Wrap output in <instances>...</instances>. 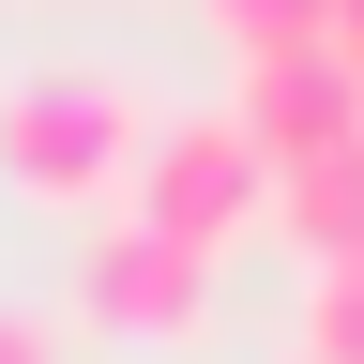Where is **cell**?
Masks as SVG:
<instances>
[{
	"mask_svg": "<svg viewBox=\"0 0 364 364\" xmlns=\"http://www.w3.org/2000/svg\"><path fill=\"white\" fill-rule=\"evenodd\" d=\"M136 136H152V91H136L122 61H16L0 76V182L46 198V213L122 198Z\"/></svg>",
	"mask_w": 364,
	"mask_h": 364,
	"instance_id": "cell-1",
	"label": "cell"
},
{
	"mask_svg": "<svg viewBox=\"0 0 364 364\" xmlns=\"http://www.w3.org/2000/svg\"><path fill=\"white\" fill-rule=\"evenodd\" d=\"M122 198H136V228H167V243L228 258L243 228H273V152L243 136V107H152V136H136V167H122Z\"/></svg>",
	"mask_w": 364,
	"mask_h": 364,
	"instance_id": "cell-2",
	"label": "cell"
},
{
	"mask_svg": "<svg viewBox=\"0 0 364 364\" xmlns=\"http://www.w3.org/2000/svg\"><path fill=\"white\" fill-rule=\"evenodd\" d=\"M76 304L107 318V334H198V318H213V258L122 213V228H91V243H76Z\"/></svg>",
	"mask_w": 364,
	"mask_h": 364,
	"instance_id": "cell-3",
	"label": "cell"
},
{
	"mask_svg": "<svg viewBox=\"0 0 364 364\" xmlns=\"http://www.w3.org/2000/svg\"><path fill=\"white\" fill-rule=\"evenodd\" d=\"M243 136L273 167H304V152H334V136H364V76L334 61V46H289V61H243Z\"/></svg>",
	"mask_w": 364,
	"mask_h": 364,
	"instance_id": "cell-4",
	"label": "cell"
},
{
	"mask_svg": "<svg viewBox=\"0 0 364 364\" xmlns=\"http://www.w3.org/2000/svg\"><path fill=\"white\" fill-rule=\"evenodd\" d=\"M273 228L304 243V273L364 258V136H334V152H304V167H273Z\"/></svg>",
	"mask_w": 364,
	"mask_h": 364,
	"instance_id": "cell-5",
	"label": "cell"
},
{
	"mask_svg": "<svg viewBox=\"0 0 364 364\" xmlns=\"http://www.w3.org/2000/svg\"><path fill=\"white\" fill-rule=\"evenodd\" d=\"M289 364H364V258L304 273V318H289Z\"/></svg>",
	"mask_w": 364,
	"mask_h": 364,
	"instance_id": "cell-6",
	"label": "cell"
},
{
	"mask_svg": "<svg viewBox=\"0 0 364 364\" xmlns=\"http://www.w3.org/2000/svg\"><path fill=\"white\" fill-rule=\"evenodd\" d=\"M198 16L243 46V61H289V46H334V0H198Z\"/></svg>",
	"mask_w": 364,
	"mask_h": 364,
	"instance_id": "cell-7",
	"label": "cell"
},
{
	"mask_svg": "<svg viewBox=\"0 0 364 364\" xmlns=\"http://www.w3.org/2000/svg\"><path fill=\"white\" fill-rule=\"evenodd\" d=\"M0 364H61V334H46L31 304H0Z\"/></svg>",
	"mask_w": 364,
	"mask_h": 364,
	"instance_id": "cell-8",
	"label": "cell"
},
{
	"mask_svg": "<svg viewBox=\"0 0 364 364\" xmlns=\"http://www.w3.org/2000/svg\"><path fill=\"white\" fill-rule=\"evenodd\" d=\"M334 61H349V76H364V0H334Z\"/></svg>",
	"mask_w": 364,
	"mask_h": 364,
	"instance_id": "cell-9",
	"label": "cell"
}]
</instances>
